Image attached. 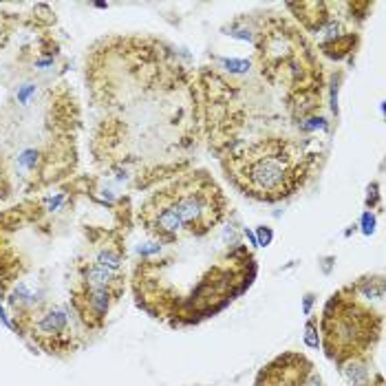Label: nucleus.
I'll return each instance as SVG.
<instances>
[{"mask_svg": "<svg viewBox=\"0 0 386 386\" xmlns=\"http://www.w3.org/2000/svg\"><path fill=\"white\" fill-rule=\"evenodd\" d=\"M77 272H80V279H77L80 283H87L93 287H104L115 296V300L124 294V276L117 272H108L98 263H82Z\"/></svg>", "mask_w": 386, "mask_h": 386, "instance_id": "nucleus-6", "label": "nucleus"}, {"mask_svg": "<svg viewBox=\"0 0 386 386\" xmlns=\"http://www.w3.org/2000/svg\"><path fill=\"white\" fill-rule=\"evenodd\" d=\"M258 239H260V243H263V245H267L272 241V232L267 228H258Z\"/></svg>", "mask_w": 386, "mask_h": 386, "instance_id": "nucleus-14", "label": "nucleus"}, {"mask_svg": "<svg viewBox=\"0 0 386 386\" xmlns=\"http://www.w3.org/2000/svg\"><path fill=\"white\" fill-rule=\"evenodd\" d=\"M18 165L22 170H27V172H36L38 168H40V163H43L45 159H43V153H40L38 148H24L22 153H18Z\"/></svg>", "mask_w": 386, "mask_h": 386, "instance_id": "nucleus-8", "label": "nucleus"}, {"mask_svg": "<svg viewBox=\"0 0 386 386\" xmlns=\"http://www.w3.org/2000/svg\"><path fill=\"white\" fill-rule=\"evenodd\" d=\"M157 195L179 216L184 232L195 234V237H203L214 225H218L228 210L223 192L205 172L177 179L175 184L159 190Z\"/></svg>", "mask_w": 386, "mask_h": 386, "instance_id": "nucleus-3", "label": "nucleus"}, {"mask_svg": "<svg viewBox=\"0 0 386 386\" xmlns=\"http://www.w3.org/2000/svg\"><path fill=\"white\" fill-rule=\"evenodd\" d=\"M316 155H305L300 144L269 137L230 153L223 168L245 195L258 201H281L292 197L309 179Z\"/></svg>", "mask_w": 386, "mask_h": 386, "instance_id": "nucleus-1", "label": "nucleus"}, {"mask_svg": "<svg viewBox=\"0 0 386 386\" xmlns=\"http://www.w3.org/2000/svg\"><path fill=\"white\" fill-rule=\"evenodd\" d=\"M71 302L82 322L91 329H100L106 320L110 305L115 302V296L104 287H93L77 281L71 292Z\"/></svg>", "mask_w": 386, "mask_h": 386, "instance_id": "nucleus-5", "label": "nucleus"}, {"mask_svg": "<svg viewBox=\"0 0 386 386\" xmlns=\"http://www.w3.org/2000/svg\"><path fill=\"white\" fill-rule=\"evenodd\" d=\"M95 263L102 265L108 272H117L119 274L121 263H124V254H121L119 247L106 245V247H102V250L98 252V256H95Z\"/></svg>", "mask_w": 386, "mask_h": 386, "instance_id": "nucleus-7", "label": "nucleus"}, {"mask_svg": "<svg viewBox=\"0 0 386 386\" xmlns=\"http://www.w3.org/2000/svg\"><path fill=\"white\" fill-rule=\"evenodd\" d=\"M225 66L230 68V71H234V73H241V71H245V68H250V62H245V60H225Z\"/></svg>", "mask_w": 386, "mask_h": 386, "instance_id": "nucleus-11", "label": "nucleus"}, {"mask_svg": "<svg viewBox=\"0 0 386 386\" xmlns=\"http://www.w3.org/2000/svg\"><path fill=\"white\" fill-rule=\"evenodd\" d=\"M353 292V287H349ZM325 347L331 360H351L360 357L380 334V318L362 309L353 296L347 298L344 289L327 302L325 318Z\"/></svg>", "mask_w": 386, "mask_h": 386, "instance_id": "nucleus-2", "label": "nucleus"}, {"mask_svg": "<svg viewBox=\"0 0 386 386\" xmlns=\"http://www.w3.org/2000/svg\"><path fill=\"white\" fill-rule=\"evenodd\" d=\"M0 181H3V172H0Z\"/></svg>", "mask_w": 386, "mask_h": 386, "instance_id": "nucleus-15", "label": "nucleus"}, {"mask_svg": "<svg viewBox=\"0 0 386 386\" xmlns=\"http://www.w3.org/2000/svg\"><path fill=\"white\" fill-rule=\"evenodd\" d=\"M157 252H161L159 241H157V243H146L144 247L140 245V254H142V256H150V254H157Z\"/></svg>", "mask_w": 386, "mask_h": 386, "instance_id": "nucleus-13", "label": "nucleus"}, {"mask_svg": "<svg viewBox=\"0 0 386 386\" xmlns=\"http://www.w3.org/2000/svg\"><path fill=\"white\" fill-rule=\"evenodd\" d=\"M24 325L47 353L71 351L75 347L71 342V313L60 305L36 311Z\"/></svg>", "mask_w": 386, "mask_h": 386, "instance_id": "nucleus-4", "label": "nucleus"}, {"mask_svg": "<svg viewBox=\"0 0 386 386\" xmlns=\"http://www.w3.org/2000/svg\"><path fill=\"white\" fill-rule=\"evenodd\" d=\"M36 93H38V87L36 84H22L16 89V100L20 106H29V102L36 98Z\"/></svg>", "mask_w": 386, "mask_h": 386, "instance_id": "nucleus-10", "label": "nucleus"}, {"mask_svg": "<svg viewBox=\"0 0 386 386\" xmlns=\"http://www.w3.org/2000/svg\"><path fill=\"white\" fill-rule=\"evenodd\" d=\"M305 340H307V344L309 347H318V336H316V325L313 322H309L307 325V334H305Z\"/></svg>", "mask_w": 386, "mask_h": 386, "instance_id": "nucleus-12", "label": "nucleus"}, {"mask_svg": "<svg viewBox=\"0 0 386 386\" xmlns=\"http://www.w3.org/2000/svg\"><path fill=\"white\" fill-rule=\"evenodd\" d=\"M64 203H66L64 192H55V195H49V197H45L43 201H40V205H43L47 212H58Z\"/></svg>", "mask_w": 386, "mask_h": 386, "instance_id": "nucleus-9", "label": "nucleus"}]
</instances>
